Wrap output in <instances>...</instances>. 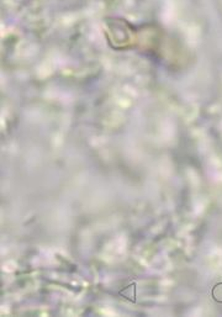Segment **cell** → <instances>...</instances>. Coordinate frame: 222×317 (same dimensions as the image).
<instances>
[{"instance_id": "6da1fadb", "label": "cell", "mask_w": 222, "mask_h": 317, "mask_svg": "<svg viewBox=\"0 0 222 317\" xmlns=\"http://www.w3.org/2000/svg\"><path fill=\"white\" fill-rule=\"evenodd\" d=\"M212 296L215 298L216 301L218 302H222V284L216 285L212 290Z\"/></svg>"}]
</instances>
